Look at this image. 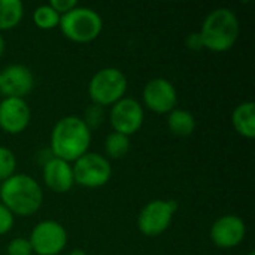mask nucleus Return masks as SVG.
<instances>
[{
    "instance_id": "nucleus-9",
    "label": "nucleus",
    "mask_w": 255,
    "mask_h": 255,
    "mask_svg": "<svg viewBox=\"0 0 255 255\" xmlns=\"http://www.w3.org/2000/svg\"><path fill=\"white\" fill-rule=\"evenodd\" d=\"M143 108L133 97H123L112 105L109 112V121L114 131L124 136L134 134L143 124Z\"/></svg>"
},
{
    "instance_id": "nucleus-10",
    "label": "nucleus",
    "mask_w": 255,
    "mask_h": 255,
    "mask_svg": "<svg viewBox=\"0 0 255 255\" xmlns=\"http://www.w3.org/2000/svg\"><path fill=\"white\" fill-rule=\"evenodd\" d=\"M145 106L155 114H169L176 108L178 93L175 85L166 78H154L148 81L142 91Z\"/></svg>"
},
{
    "instance_id": "nucleus-24",
    "label": "nucleus",
    "mask_w": 255,
    "mask_h": 255,
    "mask_svg": "<svg viewBox=\"0 0 255 255\" xmlns=\"http://www.w3.org/2000/svg\"><path fill=\"white\" fill-rule=\"evenodd\" d=\"M48 4H49L57 13L63 15V13L72 10L73 7H76V6H78V1H76V0H51Z\"/></svg>"
},
{
    "instance_id": "nucleus-23",
    "label": "nucleus",
    "mask_w": 255,
    "mask_h": 255,
    "mask_svg": "<svg viewBox=\"0 0 255 255\" xmlns=\"http://www.w3.org/2000/svg\"><path fill=\"white\" fill-rule=\"evenodd\" d=\"M13 217L15 215L3 203H0V235H6L7 232H10V229L13 227Z\"/></svg>"
},
{
    "instance_id": "nucleus-12",
    "label": "nucleus",
    "mask_w": 255,
    "mask_h": 255,
    "mask_svg": "<svg viewBox=\"0 0 255 255\" xmlns=\"http://www.w3.org/2000/svg\"><path fill=\"white\" fill-rule=\"evenodd\" d=\"M34 87V76L24 64H9L0 72V93L4 97L24 99Z\"/></svg>"
},
{
    "instance_id": "nucleus-17",
    "label": "nucleus",
    "mask_w": 255,
    "mask_h": 255,
    "mask_svg": "<svg viewBox=\"0 0 255 255\" xmlns=\"http://www.w3.org/2000/svg\"><path fill=\"white\" fill-rule=\"evenodd\" d=\"M24 15L21 0H0V30H9L19 24Z\"/></svg>"
},
{
    "instance_id": "nucleus-15",
    "label": "nucleus",
    "mask_w": 255,
    "mask_h": 255,
    "mask_svg": "<svg viewBox=\"0 0 255 255\" xmlns=\"http://www.w3.org/2000/svg\"><path fill=\"white\" fill-rule=\"evenodd\" d=\"M232 124L235 130L248 139L255 136V103L248 100L239 103L232 114Z\"/></svg>"
},
{
    "instance_id": "nucleus-7",
    "label": "nucleus",
    "mask_w": 255,
    "mask_h": 255,
    "mask_svg": "<svg viewBox=\"0 0 255 255\" xmlns=\"http://www.w3.org/2000/svg\"><path fill=\"white\" fill-rule=\"evenodd\" d=\"M178 209L175 200H151L148 202L137 215V227L142 235L148 238H155L164 233Z\"/></svg>"
},
{
    "instance_id": "nucleus-27",
    "label": "nucleus",
    "mask_w": 255,
    "mask_h": 255,
    "mask_svg": "<svg viewBox=\"0 0 255 255\" xmlns=\"http://www.w3.org/2000/svg\"><path fill=\"white\" fill-rule=\"evenodd\" d=\"M69 255H87V253H85L84 250H79V248H76V250H72Z\"/></svg>"
},
{
    "instance_id": "nucleus-25",
    "label": "nucleus",
    "mask_w": 255,
    "mask_h": 255,
    "mask_svg": "<svg viewBox=\"0 0 255 255\" xmlns=\"http://www.w3.org/2000/svg\"><path fill=\"white\" fill-rule=\"evenodd\" d=\"M185 45H187L188 49H191V51H202V49L205 48L203 39H202V36H200L199 31H191V33L187 36V39H185Z\"/></svg>"
},
{
    "instance_id": "nucleus-6",
    "label": "nucleus",
    "mask_w": 255,
    "mask_h": 255,
    "mask_svg": "<svg viewBox=\"0 0 255 255\" xmlns=\"http://www.w3.org/2000/svg\"><path fill=\"white\" fill-rule=\"evenodd\" d=\"M73 179L87 188H99L109 182L112 176V167L105 155L97 152H85L73 161Z\"/></svg>"
},
{
    "instance_id": "nucleus-18",
    "label": "nucleus",
    "mask_w": 255,
    "mask_h": 255,
    "mask_svg": "<svg viewBox=\"0 0 255 255\" xmlns=\"http://www.w3.org/2000/svg\"><path fill=\"white\" fill-rule=\"evenodd\" d=\"M128 149H130V137L128 136H124L117 131H112L106 136L105 152H106L108 158H112V160L123 158L124 155H127Z\"/></svg>"
},
{
    "instance_id": "nucleus-1",
    "label": "nucleus",
    "mask_w": 255,
    "mask_h": 255,
    "mask_svg": "<svg viewBox=\"0 0 255 255\" xmlns=\"http://www.w3.org/2000/svg\"><path fill=\"white\" fill-rule=\"evenodd\" d=\"M91 143V131L76 115H67L58 120L51 133V151L54 157L67 163L78 160L88 152Z\"/></svg>"
},
{
    "instance_id": "nucleus-19",
    "label": "nucleus",
    "mask_w": 255,
    "mask_h": 255,
    "mask_svg": "<svg viewBox=\"0 0 255 255\" xmlns=\"http://www.w3.org/2000/svg\"><path fill=\"white\" fill-rule=\"evenodd\" d=\"M60 16L61 15L57 13L49 4H40L33 10V22L42 30H49V28L58 27Z\"/></svg>"
},
{
    "instance_id": "nucleus-26",
    "label": "nucleus",
    "mask_w": 255,
    "mask_h": 255,
    "mask_svg": "<svg viewBox=\"0 0 255 255\" xmlns=\"http://www.w3.org/2000/svg\"><path fill=\"white\" fill-rule=\"evenodd\" d=\"M4 48H6V42H4V37L0 34V57L4 54Z\"/></svg>"
},
{
    "instance_id": "nucleus-20",
    "label": "nucleus",
    "mask_w": 255,
    "mask_h": 255,
    "mask_svg": "<svg viewBox=\"0 0 255 255\" xmlns=\"http://www.w3.org/2000/svg\"><path fill=\"white\" fill-rule=\"evenodd\" d=\"M16 167V157L12 149L6 146H0V181L10 178L15 173Z\"/></svg>"
},
{
    "instance_id": "nucleus-5",
    "label": "nucleus",
    "mask_w": 255,
    "mask_h": 255,
    "mask_svg": "<svg viewBox=\"0 0 255 255\" xmlns=\"http://www.w3.org/2000/svg\"><path fill=\"white\" fill-rule=\"evenodd\" d=\"M127 85L124 72L117 67H103L93 75L88 84V94L94 105L102 108L112 106L124 97Z\"/></svg>"
},
{
    "instance_id": "nucleus-14",
    "label": "nucleus",
    "mask_w": 255,
    "mask_h": 255,
    "mask_svg": "<svg viewBox=\"0 0 255 255\" xmlns=\"http://www.w3.org/2000/svg\"><path fill=\"white\" fill-rule=\"evenodd\" d=\"M42 175L46 187L54 193H67L75 185L72 164L57 157L42 166Z\"/></svg>"
},
{
    "instance_id": "nucleus-22",
    "label": "nucleus",
    "mask_w": 255,
    "mask_h": 255,
    "mask_svg": "<svg viewBox=\"0 0 255 255\" xmlns=\"http://www.w3.org/2000/svg\"><path fill=\"white\" fill-rule=\"evenodd\" d=\"M7 255H31L33 250L30 245V241L25 238H15L12 239L6 247Z\"/></svg>"
},
{
    "instance_id": "nucleus-13",
    "label": "nucleus",
    "mask_w": 255,
    "mask_h": 255,
    "mask_svg": "<svg viewBox=\"0 0 255 255\" xmlns=\"http://www.w3.org/2000/svg\"><path fill=\"white\" fill-rule=\"evenodd\" d=\"M30 108L24 99L4 97L0 102V128L9 134H16L25 130L30 123Z\"/></svg>"
},
{
    "instance_id": "nucleus-28",
    "label": "nucleus",
    "mask_w": 255,
    "mask_h": 255,
    "mask_svg": "<svg viewBox=\"0 0 255 255\" xmlns=\"http://www.w3.org/2000/svg\"><path fill=\"white\" fill-rule=\"evenodd\" d=\"M250 255H255V254H254V251H251V253H250Z\"/></svg>"
},
{
    "instance_id": "nucleus-11",
    "label": "nucleus",
    "mask_w": 255,
    "mask_h": 255,
    "mask_svg": "<svg viewBox=\"0 0 255 255\" xmlns=\"http://www.w3.org/2000/svg\"><path fill=\"white\" fill-rule=\"evenodd\" d=\"M247 235V226L244 220L235 214H226L215 220L211 226V241L218 248H235L242 244Z\"/></svg>"
},
{
    "instance_id": "nucleus-8",
    "label": "nucleus",
    "mask_w": 255,
    "mask_h": 255,
    "mask_svg": "<svg viewBox=\"0 0 255 255\" xmlns=\"http://www.w3.org/2000/svg\"><path fill=\"white\" fill-rule=\"evenodd\" d=\"M28 241L34 254L57 255L67 244V232L58 221L45 220L33 227Z\"/></svg>"
},
{
    "instance_id": "nucleus-3",
    "label": "nucleus",
    "mask_w": 255,
    "mask_h": 255,
    "mask_svg": "<svg viewBox=\"0 0 255 255\" xmlns=\"http://www.w3.org/2000/svg\"><path fill=\"white\" fill-rule=\"evenodd\" d=\"M205 48L214 52L229 51L241 33L239 18L230 7H217L211 10L200 28Z\"/></svg>"
},
{
    "instance_id": "nucleus-16",
    "label": "nucleus",
    "mask_w": 255,
    "mask_h": 255,
    "mask_svg": "<svg viewBox=\"0 0 255 255\" xmlns=\"http://www.w3.org/2000/svg\"><path fill=\"white\" fill-rule=\"evenodd\" d=\"M167 127L173 134L187 137L196 130V118L190 111L175 108L167 114Z\"/></svg>"
},
{
    "instance_id": "nucleus-2",
    "label": "nucleus",
    "mask_w": 255,
    "mask_h": 255,
    "mask_svg": "<svg viewBox=\"0 0 255 255\" xmlns=\"http://www.w3.org/2000/svg\"><path fill=\"white\" fill-rule=\"evenodd\" d=\"M43 202L39 182L25 173H13L0 184V203L13 215L28 217L37 212Z\"/></svg>"
},
{
    "instance_id": "nucleus-21",
    "label": "nucleus",
    "mask_w": 255,
    "mask_h": 255,
    "mask_svg": "<svg viewBox=\"0 0 255 255\" xmlns=\"http://www.w3.org/2000/svg\"><path fill=\"white\" fill-rule=\"evenodd\" d=\"M103 120H105V109L102 106H99V105H94V103L87 108V111L84 114V118H82L85 126L90 128V131L97 128L99 126H102Z\"/></svg>"
},
{
    "instance_id": "nucleus-4",
    "label": "nucleus",
    "mask_w": 255,
    "mask_h": 255,
    "mask_svg": "<svg viewBox=\"0 0 255 255\" xmlns=\"http://www.w3.org/2000/svg\"><path fill=\"white\" fill-rule=\"evenodd\" d=\"M58 27L67 39L78 43H87L100 34L103 21L100 13L94 9L87 6H76L60 16Z\"/></svg>"
}]
</instances>
